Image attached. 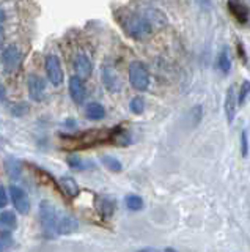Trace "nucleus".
Masks as SVG:
<instances>
[{"mask_svg":"<svg viewBox=\"0 0 250 252\" xmlns=\"http://www.w3.org/2000/svg\"><path fill=\"white\" fill-rule=\"evenodd\" d=\"M103 82L106 85V89L107 90H111L113 93L116 92H120L121 90V81H120V77L116 76V73L112 69V68H104L103 69Z\"/></svg>","mask_w":250,"mask_h":252,"instance_id":"ddd939ff","label":"nucleus"},{"mask_svg":"<svg viewBox=\"0 0 250 252\" xmlns=\"http://www.w3.org/2000/svg\"><path fill=\"white\" fill-rule=\"evenodd\" d=\"M137 252H159V251H156V249H153V248H145V249L137 251Z\"/></svg>","mask_w":250,"mask_h":252,"instance_id":"72a5a7b5","label":"nucleus"},{"mask_svg":"<svg viewBox=\"0 0 250 252\" xmlns=\"http://www.w3.org/2000/svg\"><path fill=\"white\" fill-rule=\"evenodd\" d=\"M68 164H69V167H73V169H83L85 167L83 161L81 159V158H77V156H69L68 158Z\"/></svg>","mask_w":250,"mask_h":252,"instance_id":"cd10ccee","label":"nucleus"},{"mask_svg":"<svg viewBox=\"0 0 250 252\" xmlns=\"http://www.w3.org/2000/svg\"><path fill=\"white\" fill-rule=\"evenodd\" d=\"M115 19L120 24V27L124 30V33L132 39H137V41L146 39L153 32V26L143 18V16L136 14L128 10L115 11Z\"/></svg>","mask_w":250,"mask_h":252,"instance_id":"f03ea898","label":"nucleus"},{"mask_svg":"<svg viewBox=\"0 0 250 252\" xmlns=\"http://www.w3.org/2000/svg\"><path fill=\"white\" fill-rule=\"evenodd\" d=\"M8 203V195H6V191L3 186H0V210H3Z\"/></svg>","mask_w":250,"mask_h":252,"instance_id":"7c9ffc66","label":"nucleus"},{"mask_svg":"<svg viewBox=\"0 0 250 252\" xmlns=\"http://www.w3.org/2000/svg\"><path fill=\"white\" fill-rule=\"evenodd\" d=\"M85 114L90 118V120H103L106 117V109L103 104H99V102H90L85 107Z\"/></svg>","mask_w":250,"mask_h":252,"instance_id":"f3484780","label":"nucleus"},{"mask_svg":"<svg viewBox=\"0 0 250 252\" xmlns=\"http://www.w3.org/2000/svg\"><path fill=\"white\" fill-rule=\"evenodd\" d=\"M61 213L49 200H43L40 203V220L46 233L57 235V222Z\"/></svg>","mask_w":250,"mask_h":252,"instance_id":"7ed1b4c3","label":"nucleus"},{"mask_svg":"<svg viewBox=\"0 0 250 252\" xmlns=\"http://www.w3.org/2000/svg\"><path fill=\"white\" fill-rule=\"evenodd\" d=\"M197 3L203 8V10H209L211 3H213V0H197Z\"/></svg>","mask_w":250,"mask_h":252,"instance_id":"2f4dec72","label":"nucleus"},{"mask_svg":"<svg viewBox=\"0 0 250 252\" xmlns=\"http://www.w3.org/2000/svg\"><path fill=\"white\" fill-rule=\"evenodd\" d=\"M249 94H250V82L244 81V82H242V85H241V89H239V94H238V104L239 106L244 104Z\"/></svg>","mask_w":250,"mask_h":252,"instance_id":"393cba45","label":"nucleus"},{"mask_svg":"<svg viewBox=\"0 0 250 252\" xmlns=\"http://www.w3.org/2000/svg\"><path fill=\"white\" fill-rule=\"evenodd\" d=\"M21 59H22V54L19 51V47L14 46V44H10L2 54V63H3V66H5L6 71L18 69Z\"/></svg>","mask_w":250,"mask_h":252,"instance_id":"6e6552de","label":"nucleus"},{"mask_svg":"<svg viewBox=\"0 0 250 252\" xmlns=\"http://www.w3.org/2000/svg\"><path fill=\"white\" fill-rule=\"evenodd\" d=\"M124 203H126V207L132 211H140L143 208V200L140 195H136V194H129L126 197V200H124Z\"/></svg>","mask_w":250,"mask_h":252,"instance_id":"412c9836","label":"nucleus"},{"mask_svg":"<svg viewBox=\"0 0 250 252\" xmlns=\"http://www.w3.org/2000/svg\"><path fill=\"white\" fill-rule=\"evenodd\" d=\"M27 110H28V107L24 104V102H21V104H14V107H13V114L16 115V117H21V115L27 114Z\"/></svg>","mask_w":250,"mask_h":252,"instance_id":"c85d7f7f","label":"nucleus"},{"mask_svg":"<svg viewBox=\"0 0 250 252\" xmlns=\"http://www.w3.org/2000/svg\"><path fill=\"white\" fill-rule=\"evenodd\" d=\"M113 202L112 200H109V199H103L101 200V205H99V211L103 213V216L104 218H109L113 213Z\"/></svg>","mask_w":250,"mask_h":252,"instance_id":"a878e982","label":"nucleus"},{"mask_svg":"<svg viewBox=\"0 0 250 252\" xmlns=\"http://www.w3.org/2000/svg\"><path fill=\"white\" fill-rule=\"evenodd\" d=\"M115 132H116V128L113 129L99 128V129H90L85 132L74 134V136H61V140H63L65 148L82 150V148H91L101 144H107V142L113 144Z\"/></svg>","mask_w":250,"mask_h":252,"instance_id":"f257e3e1","label":"nucleus"},{"mask_svg":"<svg viewBox=\"0 0 250 252\" xmlns=\"http://www.w3.org/2000/svg\"><path fill=\"white\" fill-rule=\"evenodd\" d=\"M27 87H28V94L30 98L33 101L40 102L44 99L46 96V84H44V79H41L40 76L36 74H30L28 76V81H27Z\"/></svg>","mask_w":250,"mask_h":252,"instance_id":"0eeeda50","label":"nucleus"},{"mask_svg":"<svg viewBox=\"0 0 250 252\" xmlns=\"http://www.w3.org/2000/svg\"><path fill=\"white\" fill-rule=\"evenodd\" d=\"M14 244L13 235L10 232H0V252H8Z\"/></svg>","mask_w":250,"mask_h":252,"instance_id":"4be33fe9","label":"nucleus"},{"mask_svg":"<svg viewBox=\"0 0 250 252\" xmlns=\"http://www.w3.org/2000/svg\"><path fill=\"white\" fill-rule=\"evenodd\" d=\"M201 117H203V107L201 106H195L191 110V120H192V126H197L201 122Z\"/></svg>","mask_w":250,"mask_h":252,"instance_id":"bb28decb","label":"nucleus"},{"mask_svg":"<svg viewBox=\"0 0 250 252\" xmlns=\"http://www.w3.org/2000/svg\"><path fill=\"white\" fill-rule=\"evenodd\" d=\"M74 69H76V76L81 79H88L93 73V65L91 60L87 57L85 54H79L74 60Z\"/></svg>","mask_w":250,"mask_h":252,"instance_id":"9b49d317","label":"nucleus"},{"mask_svg":"<svg viewBox=\"0 0 250 252\" xmlns=\"http://www.w3.org/2000/svg\"><path fill=\"white\" fill-rule=\"evenodd\" d=\"M5 21V13L0 10V26H2V22Z\"/></svg>","mask_w":250,"mask_h":252,"instance_id":"c9c22d12","label":"nucleus"},{"mask_svg":"<svg viewBox=\"0 0 250 252\" xmlns=\"http://www.w3.org/2000/svg\"><path fill=\"white\" fill-rule=\"evenodd\" d=\"M16 216L13 211H2L0 213V230L2 232H11L16 228Z\"/></svg>","mask_w":250,"mask_h":252,"instance_id":"dca6fc26","label":"nucleus"},{"mask_svg":"<svg viewBox=\"0 0 250 252\" xmlns=\"http://www.w3.org/2000/svg\"><path fill=\"white\" fill-rule=\"evenodd\" d=\"M143 18L151 24V26H162V24H166V14L158 11V10H148L145 13Z\"/></svg>","mask_w":250,"mask_h":252,"instance_id":"6ab92c4d","label":"nucleus"},{"mask_svg":"<svg viewBox=\"0 0 250 252\" xmlns=\"http://www.w3.org/2000/svg\"><path fill=\"white\" fill-rule=\"evenodd\" d=\"M77 227H79V224H77V220L74 218L61 213L58 218V222H57V235H69V233L76 232Z\"/></svg>","mask_w":250,"mask_h":252,"instance_id":"4468645a","label":"nucleus"},{"mask_svg":"<svg viewBox=\"0 0 250 252\" xmlns=\"http://www.w3.org/2000/svg\"><path fill=\"white\" fill-rule=\"evenodd\" d=\"M129 82L137 92H145L150 87V71L143 62H132L129 65Z\"/></svg>","mask_w":250,"mask_h":252,"instance_id":"20e7f679","label":"nucleus"},{"mask_svg":"<svg viewBox=\"0 0 250 252\" xmlns=\"http://www.w3.org/2000/svg\"><path fill=\"white\" fill-rule=\"evenodd\" d=\"M103 164L112 172H121V169H123L121 162L118 159H115V158H112V156H103Z\"/></svg>","mask_w":250,"mask_h":252,"instance_id":"b1692460","label":"nucleus"},{"mask_svg":"<svg viewBox=\"0 0 250 252\" xmlns=\"http://www.w3.org/2000/svg\"><path fill=\"white\" fill-rule=\"evenodd\" d=\"M3 98H5V89L0 85V99H3Z\"/></svg>","mask_w":250,"mask_h":252,"instance_id":"f704fd0d","label":"nucleus"},{"mask_svg":"<svg viewBox=\"0 0 250 252\" xmlns=\"http://www.w3.org/2000/svg\"><path fill=\"white\" fill-rule=\"evenodd\" d=\"M217 68L221 69V73L223 74H228L230 73V68H231V62H230V57H228V51H226V47L221 51L217 57Z\"/></svg>","mask_w":250,"mask_h":252,"instance_id":"a211bd4d","label":"nucleus"},{"mask_svg":"<svg viewBox=\"0 0 250 252\" xmlns=\"http://www.w3.org/2000/svg\"><path fill=\"white\" fill-rule=\"evenodd\" d=\"M3 44H5V30L2 26H0V49L3 47Z\"/></svg>","mask_w":250,"mask_h":252,"instance_id":"473e14b6","label":"nucleus"},{"mask_svg":"<svg viewBox=\"0 0 250 252\" xmlns=\"http://www.w3.org/2000/svg\"><path fill=\"white\" fill-rule=\"evenodd\" d=\"M228 10L231 13V16L238 22L244 24L249 21V8L244 2H241V0H230L228 2Z\"/></svg>","mask_w":250,"mask_h":252,"instance_id":"f8f14e48","label":"nucleus"},{"mask_svg":"<svg viewBox=\"0 0 250 252\" xmlns=\"http://www.w3.org/2000/svg\"><path fill=\"white\" fill-rule=\"evenodd\" d=\"M129 109H131V112L136 114V115L143 114V110H145V99L142 96L132 98L131 99V104H129Z\"/></svg>","mask_w":250,"mask_h":252,"instance_id":"5701e85b","label":"nucleus"},{"mask_svg":"<svg viewBox=\"0 0 250 252\" xmlns=\"http://www.w3.org/2000/svg\"><path fill=\"white\" fill-rule=\"evenodd\" d=\"M225 117H226V122L230 125L233 123L234 117H236V109H238V94H236V87L230 85L228 90L225 93Z\"/></svg>","mask_w":250,"mask_h":252,"instance_id":"1a4fd4ad","label":"nucleus"},{"mask_svg":"<svg viewBox=\"0 0 250 252\" xmlns=\"http://www.w3.org/2000/svg\"><path fill=\"white\" fill-rule=\"evenodd\" d=\"M46 73H48V79L51 81L52 85H61L65 79L63 68H61V62L56 54H49L46 57Z\"/></svg>","mask_w":250,"mask_h":252,"instance_id":"39448f33","label":"nucleus"},{"mask_svg":"<svg viewBox=\"0 0 250 252\" xmlns=\"http://www.w3.org/2000/svg\"><path fill=\"white\" fill-rule=\"evenodd\" d=\"M241 145H242V156H247V153H249V139H247V131H242V136H241Z\"/></svg>","mask_w":250,"mask_h":252,"instance_id":"c756f323","label":"nucleus"},{"mask_svg":"<svg viewBox=\"0 0 250 252\" xmlns=\"http://www.w3.org/2000/svg\"><path fill=\"white\" fill-rule=\"evenodd\" d=\"M69 96L73 98L74 102L77 104H82L85 96H87V90H85V85H83V81L81 77L77 76H71L69 77Z\"/></svg>","mask_w":250,"mask_h":252,"instance_id":"9d476101","label":"nucleus"},{"mask_svg":"<svg viewBox=\"0 0 250 252\" xmlns=\"http://www.w3.org/2000/svg\"><path fill=\"white\" fill-rule=\"evenodd\" d=\"M8 191H10V197H11L14 208H16L21 215H27L30 211V200H28L27 192L16 185H11Z\"/></svg>","mask_w":250,"mask_h":252,"instance_id":"423d86ee","label":"nucleus"},{"mask_svg":"<svg viewBox=\"0 0 250 252\" xmlns=\"http://www.w3.org/2000/svg\"><path fill=\"white\" fill-rule=\"evenodd\" d=\"M58 185H60L61 192H63L65 195H68V197H71V199L77 197L81 192V189H79V186H77L76 180L71 178V177H61Z\"/></svg>","mask_w":250,"mask_h":252,"instance_id":"2eb2a0df","label":"nucleus"},{"mask_svg":"<svg viewBox=\"0 0 250 252\" xmlns=\"http://www.w3.org/2000/svg\"><path fill=\"white\" fill-rule=\"evenodd\" d=\"M5 169H6V173L11 177V178H19L21 177V164L14 159V158H8V159L5 161Z\"/></svg>","mask_w":250,"mask_h":252,"instance_id":"aec40b11","label":"nucleus"}]
</instances>
